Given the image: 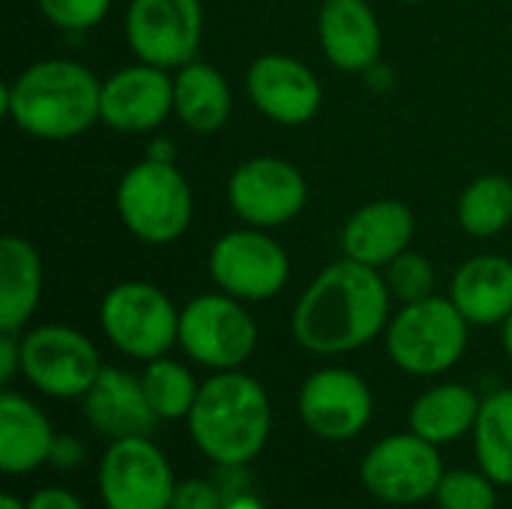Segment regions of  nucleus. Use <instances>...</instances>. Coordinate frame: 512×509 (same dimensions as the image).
<instances>
[{"mask_svg":"<svg viewBox=\"0 0 512 509\" xmlns=\"http://www.w3.org/2000/svg\"><path fill=\"white\" fill-rule=\"evenodd\" d=\"M393 294L384 273L351 258L327 264L300 294L291 333L297 345L318 357L351 354L375 342L390 324Z\"/></svg>","mask_w":512,"mask_h":509,"instance_id":"obj_1","label":"nucleus"},{"mask_svg":"<svg viewBox=\"0 0 512 509\" xmlns=\"http://www.w3.org/2000/svg\"><path fill=\"white\" fill-rule=\"evenodd\" d=\"M3 111L30 138L69 141L102 123V81L78 60L48 57L3 87Z\"/></svg>","mask_w":512,"mask_h":509,"instance_id":"obj_2","label":"nucleus"},{"mask_svg":"<svg viewBox=\"0 0 512 509\" xmlns=\"http://www.w3.org/2000/svg\"><path fill=\"white\" fill-rule=\"evenodd\" d=\"M195 447L222 468H243L261 456L273 429L267 390L240 369L216 372L198 390L186 417Z\"/></svg>","mask_w":512,"mask_h":509,"instance_id":"obj_3","label":"nucleus"},{"mask_svg":"<svg viewBox=\"0 0 512 509\" xmlns=\"http://www.w3.org/2000/svg\"><path fill=\"white\" fill-rule=\"evenodd\" d=\"M117 213L132 237L147 246L180 240L195 213L192 186L171 159L147 156L135 162L117 183Z\"/></svg>","mask_w":512,"mask_h":509,"instance_id":"obj_4","label":"nucleus"},{"mask_svg":"<svg viewBox=\"0 0 512 509\" xmlns=\"http://www.w3.org/2000/svg\"><path fill=\"white\" fill-rule=\"evenodd\" d=\"M471 321L459 312L450 297H426L402 303L384 330L390 360L417 378L450 372L468 351Z\"/></svg>","mask_w":512,"mask_h":509,"instance_id":"obj_5","label":"nucleus"},{"mask_svg":"<svg viewBox=\"0 0 512 509\" xmlns=\"http://www.w3.org/2000/svg\"><path fill=\"white\" fill-rule=\"evenodd\" d=\"M99 324L120 354L150 363L177 345L180 309L159 285L129 279L102 297Z\"/></svg>","mask_w":512,"mask_h":509,"instance_id":"obj_6","label":"nucleus"},{"mask_svg":"<svg viewBox=\"0 0 512 509\" xmlns=\"http://www.w3.org/2000/svg\"><path fill=\"white\" fill-rule=\"evenodd\" d=\"M177 345L192 363L213 372H231L255 354L258 324L243 300L225 291L201 294L180 309Z\"/></svg>","mask_w":512,"mask_h":509,"instance_id":"obj_7","label":"nucleus"},{"mask_svg":"<svg viewBox=\"0 0 512 509\" xmlns=\"http://www.w3.org/2000/svg\"><path fill=\"white\" fill-rule=\"evenodd\" d=\"M207 270L219 291L243 303H264L279 297L288 285L291 258L264 228L249 225L228 231L213 243Z\"/></svg>","mask_w":512,"mask_h":509,"instance_id":"obj_8","label":"nucleus"},{"mask_svg":"<svg viewBox=\"0 0 512 509\" xmlns=\"http://www.w3.org/2000/svg\"><path fill=\"white\" fill-rule=\"evenodd\" d=\"M99 372V351L81 330L42 324L21 336V375L51 399H84Z\"/></svg>","mask_w":512,"mask_h":509,"instance_id":"obj_9","label":"nucleus"},{"mask_svg":"<svg viewBox=\"0 0 512 509\" xmlns=\"http://www.w3.org/2000/svg\"><path fill=\"white\" fill-rule=\"evenodd\" d=\"M123 30L141 63L174 72L201 48L204 6L201 0H129Z\"/></svg>","mask_w":512,"mask_h":509,"instance_id":"obj_10","label":"nucleus"},{"mask_svg":"<svg viewBox=\"0 0 512 509\" xmlns=\"http://www.w3.org/2000/svg\"><path fill=\"white\" fill-rule=\"evenodd\" d=\"M441 477L444 462L438 444H429L414 432L378 441L360 465V480L369 495L396 507H411L432 498Z\"/></svg>","mask_w":512,"mask_h":509,"instance_id":"obj_11","label":"nucleus"},{"mask_svg":"<svg viewBox=\"0 0 512 509\" xmlns=\"http://www.w3.org/2000/svg\"><path fill=\"white\" fill-rule=\"evenodd\" d=\"M228 204L252 228H279L306 207L309 186L297 165L279 156H255L228 177Z\"/></svg>","mask_w":512,"mask_h":509,"instance_id":"obj_12","label":"nucleus"},{"mask_svg":"<svg viewBox=\"0 0 512 509\" xmlns=\"http://www.w3.org/2000/svg\"><path fill=\"white\" fill-rule=\"evenodd\" d=\"M174 489V471L150 435L120 438L105 450L99 495L108 509H171Z\"/></svg>","mask_w":512,"mask_h":509,"instance_id":"obj_13","label":"nucleus"},{"mask_svg":"<svg viewBox=\"0 0 512 509\" xmlns=\"http://www.w3.org/2000/svg\"><path fill=\"white\" fill-rule=\"evenodd\" d=\"M297 411L312 435L351 441L369 426L375 402L369 384L351 369H318L303 381Z\"/></svg>","mask_w":512,"mask_h":509,"instance_id":"obj_14","label":"nucleus"},{"mask_svg":"<svg viewBox=\"0 0 512 509\" xmlns=\"http://www.w3.org/2000/svg\"><path fill=\"white\" fill-rule=\"evenodd\" d=\"M174 114V75L153 63H132L102 81V123L114 132L144 135Z\"/></svg>","mask_w":512,"mask_h":509,"instance_id":"obj_15","label":"nucleus"},{"mask_svg":"<svg viewBox=\"0 0 512 509\" xmlns=\"http://www.w3.org/2000/svg\"><path fill=\"white\" fill-rule=\"evenodd\" d=\"M246 93L264 117L282 126L309 123L324 102V90L315 72L288 54L255 57L246 69Z\"/></svg>","mask_w":512,"mask_h":509,"instance_id":"obj_16","label":"nucleus"},{"mask_svg":"<svg viewBox=\"0 0 512 509\" xmlns=\"http://www.w3.org/2000/svg\"><path fill=\"white\" fill-rule=\"evenodd\" d=\"M417 219L399 198H378L354 210L342 225V255L384 270L393 258L411 249Z\"/></svg>","mask_w":512,"mask_h":509,"instance_id":"obj_17","label":"nucleus"},{"mask_svg":"<svg viewBox=\"0 0 512 509\" xmlns=\"http://www.w3.org/2000/svg\"><path fill=\"white\" fill-rule=\"evenodd\" d=\"M84 417L93 432L120 441V438H144L156 429L159 417L147 402L141 378L102 366L93 387L84 393Z\"/></svg>","mask_w":512,"mask_h":509,"instance_id":"obj_18","label":"nucleus"},{"mask_svg":"<svg viewBox=\"0 0 512 509\" xmlns=\"http://www.w3.org/2000/svg\"><path fill=\"white\" fill-rule=\"evenodd\" d=\"M324 57L342 72H363L381 57L384 33L369 0H324L318 12Z\"/></svg>","mask_w":512,"mask_h":509,"instance_id":"obj_19","label":"nucleus"},{"mask_svg":"<svg viewBox=\"0 0 512 509\" xmlns=\"http://www.w3.org/2000/svg\"><path fill=\"white\" fill-rule=\"evenodd\" d=\"M447 297L477 327L504 324L512 315V261L504 255L468 258L453 273Z\"/></svg>","mask_w":512,"mask_h":509,"instance_id":"obj_20","label":"nucleus"},{"mask_svg":"<svg viewBox=\"0 0 512 509\" xmlns=\"http://www.w3.org/2000/svg\"><path fill=\"white\" fill-rule=\"evenodd\" d=\"M57 435L48 417L24 396L0 393V471L9 477L30 474L51 462Z\"/></svg>","mask_w":512,"mask_h":509,"instance_id":"obj_21","label":"nucleus"},{"mask_svg":"<svg viewBox=\"0 0 512 509\" xmlns=\"http://www.w3.org/2000/svg\"><path fill=\"white\" fill-rule=\"evenodd\" d=\"M45 288L39 249L18 234L0 240V330L21 333L36 315Z\"/></svg>","mask_w":512,"mask_h":509,"instance_id":"obj_22","label":"nucleus"},{"mask_svg":"<svg viewBox=\"0 0 512 509\" xmlns=\"http://www.w3.org/2000/svg\"><path fill=\"white\" fill-rule=\"evenodd\" d=\"M234 111V93L228 78L201 60L174 69V114L198 135L219 132Z\"/></svg>","mask_w":512,"mask_h":509,"instance_id":"obj_23","label":"nucleus"},{"mask_svg":"<svg viewBox=\"0 0 512 509\" xmlns=\"http://www.w3.org/2000/svg\"><path fill=\"white\" fill-rule=\"evenodd\" d=\"M483 399L465 384H438L411 405V432L429 444H450L474 432Z\"/></svg>","mask_w":512,"mask_h":509,"instance_id":"obj_24","label":"nucleus"},{"mask_svg":"<svg viewBox=\"0 0 512 509\" xmlns=\"http://www.w3.org/2000/svg\"><path fill=\"white\" fill-rule=\"evenodd\" d=\"M474 450L483 474L498 486H512V387L483 399L474 426Z\"/></svg>","mask_w":512,"mask_h":509,"instance_id":"obj_25","label":"nucleus"},{"mask_svg":"<svg viewBox=\"0 0 512 509\" xmlns=\"http://www.w3.org/2000/svg\"><path fill=\"white\" fill-rule=\"evenodd\" d=\"M456 219L471 237H495L512 222V183L501 174L471 180L456 204Z\"/></svg>","mask_w":512,"mask_h":509,"instance_id":"obj_26","label":"nucleus"},{"mask_svg":"<svg viewBox=\"0 0 512 509\" xmlns=\"http://www.w3.org/2000/svg\"><path fill=\"white\" fill-rule=\"evenodd\" d=\"M141 384L159 420H186L201 390L195 375L183 363L168 360V354L147 363Z\"/></svg>","mask_w":512,"mask_h":509,"instance_id":"obj_27","label":"nucleus"},{"mask_svg":"<svg viewBox=\"0 0 512 509\" xmlns=\"http://www.w3.org/2000/svg\"><path fill=\"white\" fill-rule=\"evenodd\" d=\"M384 282L393 294V300L399 303H417L435 294V270L432 261L420 252H402L399 258H393L384 270Z\"/></svg>","mask_w":512,"mask_h":509,"instance_id":"obj_28","label":"nucleus"},{"mask_svg":"<svg viewBox=\"0 0 512 509\" xmlns=\"http://www.w3.org/2000/svg\"><path fill=\"white\" fill-rule=\"evenodd\" d=\"M441 509H495V480L477 471H444L441 486L435 492Z\"/></svg>","mask_w":512,"mask_h":509,"instance_id":"obj_29","label":"nucleus"},{"mask_svg":"<svg viewBox=\"0 0 512 509\" xmlns=\"http://www.w3.org/2000/svg\"><path fill=\"white\" fill-rule=\"evenodd\" d=\"M114 0H36L42 18L66 33H84L96 27Z\"/></svg>","mask_w":512,"mask_h":509,"instance_id":"obj_30","label":"nucleus"},{"mask_svg":"<svg viewBox=\"0 0 512 509\" xmlns=\"http://www.w3.org/2000/svg\"><path fill=\"white\" fill-rule=\"evenodd\" d=\"M225 498L216 483L207 480H183L174 489L171 509H222Z\"/></svg>","mask_w":512,"mask_h":509,"instance_id":"obj_31","label":"nucleus"},{"mask_svg":"<svg viewBox=\"0 0 512 509\" xmlns=\"http://www.w3.org/2000/svg\"><path fill=\"white\" fill-rule=\"evenodd\" d=\"M21 372V333L0 330V384L6 387Z\"/></svg>","mask_w":512,"mask_h":509,"instance_id":"obj_32","label":"nucleus"},{"mask_svg":"<svg viewBox=\"0 0 512 509\" xmlns=\"http://www.w3.org/2000/svg\"><path fill=\"white\" fill-rule=\"evenodd\" d=\"M27 509H84V504H81L69 489L48 486V489H39V492L27 501Z\"/></svg>","mask_w":512,"mask_h":509,"instance_id":"obj_33","label":"nucleus"},{"mask_svg":"<svg viewBox=\"0 0 512 509\" xmlns=\"http://www.w3.org/2000/svg\"><path fill=\"white\" fill-rule=\"evenodd\" d=\"M84 459V447L81 441H72V438H57L54 444V453H51V462H57L60 468H72Z\"/></svg>","mask_w":512,"mask_h":509,"instance_id":"obj_34","label":"nucleus"},{"mask_svg":"<svg viewBox=\"0 0 512 509\" xmlns=\"http://www.w3.org/2000/svg\"><path fill=\"white\" fill-rule=\"evenodd\" d=\"M222 509H264V504L252 495H237V498H228Z\"/></svg>","mask_w":512,"mask_h":509,"instance_id":"obj_35","label":"nucleus"},{"mask_svg":"<svg viewBox=\"0 0 512 509\" xmlns=\"http://www.w3.org/2000/svg\"><path fill=\"white\" fill-rule=\"evenodd\" d=\"M0 509H27V504L18 501L15 495H0Z\"/></svg>","mask_w":512,"mask_h":509,"instance_id":"obj_36","label":"nucleus"},{"mask_svg":"<svg viewBox=\"0 0 512 509\" xmlns=\"http://www.w3.org/2000/svg\"><path fill=\"white\" fill-rule=\"evenodd\" d=\"M504 327V348H507V354H510V360H512V315L501 324Z\"/></svg>","mask_w":512,"mask_h":509,"instance_id":"obj_37","label":"nucleus"},{"mask_svg":"<svg viewBox=\"0 0 512 509\" xmlns=\"http://www.w3.org/2000/svg\"><path fill=\"white\" fill-rule=\"evenodd\" d=\"M402 3H423V0H402Z\"/></svg>","mask_w":512,"mask_h":509,"instance_id":"obj_38","label":"nucleus"}]
</instances>
